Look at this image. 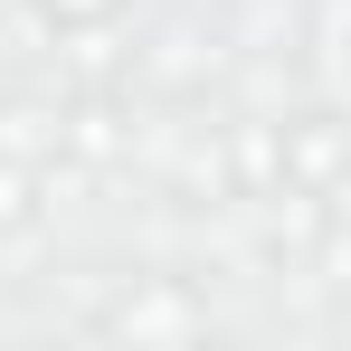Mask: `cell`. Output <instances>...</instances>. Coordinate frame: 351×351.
I'll use <instances>...</instances> for the list:
<instances>
[{
	"instance_id": "6da1fadb",
	"label": "cell",
	"mask_w": 351,
	"mask_h": 351,
	"mask_svg": "<svg viewBox=\"0 0 351 351\" xmlns=\"http://www.w3.org/2000/svg\"><path fill=\"white\" fill-rule=\"evenodd\" d=\"M276 180H285L294 199H332L351 180V123L342 114H304L276 133Z\"/></svg>"
},
{
	"instance_id": "277c9868",
	"label": "cell",
	"mask_w": 351,
	"mask_h": 351,
	"mask_svg": "<svg viewBox=\"0 0 351 351\" xmlns=\"http://www.w3.org/2000/svg\"><path fill=\"white\" fill-rule=\"evenodd\" d=\"M38 10H48L58 29H95V19H114L123 0H38Z\"/></svg>"
},
{
	"instance_id": "3957f363",
	"label": "cell",
	"mask_w": 351,
	"mask_h": 351,
	"mask_svg": "<svg viewBox=\"0 0 351 351\" xmlns=\"http://www.w3.org/2000/svg\"><path fill=\"white\" fill-rule=\"evenodd\" d=\"M38 228V162H10L0 152V237Z\"/></svg>"
},
{
	"instance_id": "7a4b0ae2",
	"label": "cell",
	"mask_w": 351,
	"mask_h": 351,
	"mask_svg": "<svg viewBox=\"0 0 351 351\" xmlns=\"http://www.w3.org/2000/svg\"><path fill=\"white\" fill-rule=\"evenodd\" d=\"M105 323H114V332H209V304L180 285V276H162L152 294H123Z\"/></svg>"
}]
</instances>
